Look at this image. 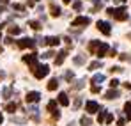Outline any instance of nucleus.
<instances>
[{
	"label": "nucleus",
	"mask_w": 131,
	"mask_h": 126,
	"mask_svg": "<svg viewBox=\"0 0 131 126\" xmlns=\"http://www.w3.org/2000/svg\"><path fill=\"white\" fill-rule=\"evenodd\" d=\"M103 64H101V61H94V62H90V66H89V69H97V67H101Z\"/></svg>",
	"instance_id": "26"
},
{
	"label": "nucleus",
	"mask_w": 131,
	"mask_h": 126,
	"mask_svg": "<svg viewBox=\"0 0 131 126\" xmlns=\"http://www.w3.org/2000/svg\"><path fill=\"white\" fill-rule=\"evenodd\" d=\"M106 53H108V44L106 43H101L99 48H97V52H96V55L101 59V57H106Z\"/></svg>",
	"instance_id": "9"
},
{
	"label": "nucleus",
	"mask_w": 131,
	"mask_h": 126,
	"mask_svg": "<svg viewBox=\"0 0 131 126\" xmlns=\"http://www.w3.org/2000/svg\"><path fill=\"white\" fill-rule=\"evenodd\" d=\"M124 110H126V117H128V121H131V101H128V103L124 105Z\"/></svg>",
	"instance_id": "23"
},
{
	"label": "nucleus",
	"mask_w": 131,
	"mask_h": 126,
	"mask_svg": "<svg viewBox=\"0 0 131 126\" xmlns=\"http://www.w3.org/2000/svg\"><path fill=\"white\" fill-rule=\"evenodd\" d=\"M16 108H18L16 103H7V105H5V110H7V112H14Z\"/></svg>",
	"instance_id": "27"
},
{
	"label": "nucleus",
	"mask_w": 131,
	"mask_h": 126,
	"mask_svg": "<svg viewBox=\"0 0 131 126\" xmlns=\"http://www.w3.org/2000/svg\"><path fill=\"white\" fill-rule=\"evenodd\" d=\"M53 55H55L53 52H46V53H43V57H44V59H51Z\"/></svg>",
	"instance_id": "39"
},
{
	"label": "nucleus",
	"mask_w": 131,
	"mask_h": 126,
	"mask_svg": "<svg viewBox=\"0 0 131 126\" xmlns=\"http://www.w3.org/2000/svg\"><path fill=\"white\" fill-rule=\"evenodd\" d=\"M73 78H74V73H73V71H67V73H66V80H67V82H71Z\"/></svg>",
	"instance_id": "34"
},
{
	"label": "nucleus",
	"mask_w": 131,
	"mask_h": 126,
	"mask_svg": "<svg viewBox=\"0 0 131 126\" xmlns=\"http://www.w3.org/2000/svg\"><path fill=\"white\" fill-rule=\"evenodd\" d=\"M101 82H105V75H101V73H97V75H94V76H92V84H94V85L101 84Z\"/></svg>",
	"instance_id": "15"
},
{
	"label": "nucleus",
	"mask_w": 131,
	"mask_h": 126,
	"mask_svg": "<svg viewBox=\"0 0 131 126\" xmlns=\"http://www.w3.org/2000/svg\"><path fill=\"white\" fill-rule=\"evenodd\" d=\"M90 23V18H87V16H78L76 20H73V27H82V25H89Z\"/></svg>",
	"instance_id": "7"
},
{
	"label": "nucleus",
	"mask_w": 131,
	"mask_h": 126,
	"mask_svg": "<svg viewBox=\"0 0 131 126\" xmlns=\"http://www.w3.org/2000/svg\"><path fill=\"white\" fill-rule=\"evenodd\" d=\"M36 2H37V0H28V2H27V5H28V7H32Z\"/></svg>",
	"instance_id": "42"
},
{
	"label": "nucleus",
	"mask_w": 131,
	"mask_h": 126,
	"mask_svg": "<svg viewBox=\"0 0 131 126\" xmlns=\"http://www.w3.org/2000/svg\"><path fill=\"white\" fill-rule=\"evenodd\" d=\"M18 46L23 48V50H25V48H34V46H36V43H34V39H30V37H23V39L18 41Z\"/></svg>",
	"instance_id": "5"
},
{
	"label": "nucleus",
	"mask_w": 131,
	"mask_h": 126,
	"mask_svg": "<svg viewBox=\"0 0 131 126\" xmlns=\"http://www.w3.org/2000/svg\"><path fill=\"white\" fill-rule=\"evenodd\" d=\"M112 121H113V115H112V114H106V119H105V123H106V124H110Z\"/></svg>",
	"instance_id": "37"
},
{
	"label": "nucleus",
	"mask_w": 131,
	"mask_h": 126,
	"mask_svg": "<svg viewBox=\"0 0 131 126\" xmlns=\"http://www.w3.org/2000/svg\"><path fill=\"white\" fill-rule=\"evenodd\" d=\"M92 92H94V94L101 92V87H99V85H92Z\"/></svg>",
	"instance_id": "38"
},
{
	"label": "nucleus",
	"mask_w": 131,
	"mask_h": 126,
	"mask_svg": "<svg viewBox=\"0 0 131 126\" xmlns=\"http://www.w3.org/2000/svg\"><path fill=\"white\" fill-rule=\"evenodd\" d=\"M110 71H112V73H122L124 69H122L121 66H112V67H110Z\"/></svg>",
	"instance_id": "29"
},
{
	"label": "nucleus",
	"mask_w": 131,
	"mask_h": 126,
	"mask_svg": "<svg viewBox=\"0 0 131 126\" xmlns=\"http://www.w3.org/2000/svg\"><path fill=\"white\" fill-rule=\"evenodd\" d=\"M2 123H4V117H2V114H0V124H2Z\"/></svg>",
	"instance_id": "45"
},
{
	"label": "nucleus",
	"mask_w": 131,
	"mask_h": 126,
	"mask_svg": "<svg viewBox=\"0 0 131 126\" xmlns=\"http://www.w3.org/2000/svg\"><path fill=\"white\" fill-rule=\"evenodd\" d=\"M57 87H59V78H51L48 82V91H55Z\"/></svg>",
	"instance_id": "16"
},
{
	"label": "nucleus",
	"mask_w": 131,
	"mask_h": 126,
	"mask_svg": "<svg viewBox=\"0 0 131 126\" xmlns=\"http://www.w3.org/2000/svg\"><path fill=\"white\" fill-rule=\"evenodd\" d=\"M4 76H5V73H4V71H0V80H2Z\"/></svg>",
	"instance_id": "44"
},
{
	"label": "nucleus",
	"mask_w": 131,
	"mask_h": 126,
	"mask_svg": "<svg viewBox=\"0 0 131 126\" xmlns=\"http://www.w3.org/2000/svg\"><path fill=\"white\" fill-rule=\"evenodd\" d=\"M124 123H126V119H119V121H117V124H119V126H124Z\"/></svg>",
	"instance_id": "43"
},
{
	"label": "nucleus",
	"mask_w": 131,
	"mask_h": 126,
	"mask_svg": "<svg viewBox=\"0 0 131 126\" xmlns=\"http://www.w3.org/2000/svg\"><path fill=\"white\" fill-rule=\"evenodd\" d=\"M28 25H30L34 30H39V28H41V23H39V21H28Z\"/></svg>",
	"instance_id": "28"
},
{
	"label": "nucleus",
	"mask_w": 131,
	"mask_h": 126,
	"mask_svg": "<svg viewBox=\"0 0 131 126\" xmlns=\"http://www.w3.org/2000/svg\"><path fill=\"white\" fill-rule=\"evenodd\" d=\"M108 55L110 57H117V52L115 50H108Z\"/></svg>",
	"instance_id": "41"
},
{
	"label": "nucleus",
	"mask_w": 131,
	"mask_h": 126,
	"mask_svg": "<svg viewBox=\"0 0 131 126\" xmlns=\"http://www.w3.org/2000/svg\"><path fill=\"white\" fill-rule=\"evenodd\" d=\"M82 101H83V100H82V98L78 96V98L74 100V103H73V106H74V108H80V105H82Z\"/></svg>",
	"instance_id": "32"
},
{
	"label": "nucleus",
	"mask_w": 131,
	"mask_h": 126,
	"mask_svg": "<svg viewBox=\"0 0 131 126\" xmlns=\"http://www.w3.org/2000/svg\"><path fill=\"white\" fill-rule=\"evenodd\" d=\"M117 85H119V80H117V78H113V80H110V87H112V89H115Z\"/></svg>",
	"instance_id": "36"
},
{
	"label": "nucleus",
	"mask_w": 131,
	"mask_h": 126,
	"mask_svg": "<svg viewBox=\"0 0 131 126\" xmlns=\"http://www.w3.org/2000/svg\"><path fill=\"white\" fill-rule=\"evenodd\" d=\"M48 110H50V112H51V114H53V112H55V110H59V108H57V101H55V100H53V101H50V103H48Z\"/></svg>",
	"instance_id": "25"
},
{
	"label": "nucleus",
	"mask_w": 131,
	"mask_h": 126,
	"mask_svg": "<svg viewBox=\"0 0 131 126\" xmlns=\"http://www.w3.org/2000/svg\"><path fill=\"white\" fill-rule=\"evenodd\" d=\"M41 100V94L37 92V91H30V92H27V96H25V101L27 103H37Z\"/></svg>",
	"instance_id": "4"
},
{
	"label": "nucleus",
	"mask_w": 131,
	"mask_h": 126,
	"mask_svg": "<svg viewBox=\"0 0 131 126\" xmlns=\"http://www.w3.org/2000/svg\"><path fill=\"white\" fill-rule=\"evenodd\" d=\"M99 44H101L99 41H92L90 44H89V52H90V53H96L97 48H99Z\"/></svg>",
	"instance_id": "18"
},
{
	"label": "nucleus",
	"mask_w": 131,
	"mask_h": 126,
	"mask_svg": "<svg viewBox=\"0 0 131 126\" xmlns=\"http://www.w3.org/2000/svg\"><path fill=\"white\" fill-rule=\"evenodd\" d=\"M27 112H28V115H30L34 121H39V108H37V106H34V105L28 106V110H27Z\"/></svg>",
	"instance_id": "10"
},
{
	"label": "nucleus",
	"mask_w": 131,
	"mask_h": 126,
	"mask_svg": "<svg viewBox=\"0 0 131 126\" xmlns=\"http://www.w3.org/2000/svg\"><path fill=\"white\" fill-rule=\"evenodd\" d=\"M23 62L28 64L30 71H34V69L37 67V55H36V53H30V55H23Z\"/></svg>",
	"instance_id": "3"
},
{
	"label": "nucleus",
	"mask_w": 131,
	"mask_h": 126,
	"mask_svg": "<svg viewBox=\"0 0 131 126\" xmlns=\"http://www.w3.org/2000/svg\"><path fill=\"white\" fill-rule=\"evenodd\" d=\"M66 55H67V52H66V50H62V52H59V57H55V64H57V66H60V64L64 62Z\"/></svg>",
	"instance_id": "13"
},
{
	"label": "nucleus",
	"mask_w": 131,
	"mask_h": 126,
	"mask_svg": "<svg viewBox=\"0 0 131 126\" xmlns=\"http://www.w3.org/2000/svg\"><path fill=\"white\" fill-rule=\"evenodd\" d=\"M80 124H82V126H90V124H92V119H90L89 115H83V117L80 119Z\"/></svg>",
	"instance_id": "20"
},
{
	"label": "nucleus",
	"mask_w": 131,
	"mask_h": 126,
	"mask_svg": "<svg viewBox=\"0 0 131 126\" xmlns=\"http://www.w3.org/2000/svg\"><path fill=\"white\" fill-rule=\"evenodd\" d=\"M113 2H117V4H121V2H124V0H113Z\"/></svg>",
	"instance_id": "46"
},
{
	"label": "nucleus",
	"mask_w": 131,
	"mask_h": 126,
	"mask_svg": "<svg viewBox=\"0 0 131 126\" xmlns=\"http://www.w3.org/2000/svg\"><path fill=\"white\" fill-rule=\"evenodd\" d=\"M85 59H87V55H78V57H74V59H73V62L80 66V64H85Z\"/></svg>",
	"instance_id": "21"
},
{
	"label": "nucleus",
	"mask_w": 131,
	"mask_h": 126,
	"mask_svg": "<svg viewBox=\"0 0 131 126\" xmlns=\"http://www.w3.org/2000/svg\"><path fill=\"white\" fill-rule=\"evenodd\" d=\"M97 28H99L103 34H106V36H110V34H112L110 23H106V21H97Z\"/></svg>",
	"instance_id": "8"
},
{
	"label": "nucleus",
	"mask_w": 131,
	"mask_h": 126,
	"mask_svg": "<svg viewBox=\"0 0 131 126\" xmlns=\"http://www.w3.org/2000/svg\"><path fill=\"white\" fill-rule=\"evenodd\" d=\"M121 57V61H126V62H131V55L129 53H122V55H119Z\"/></svg>",
	"instance_id": "30"
},
{
	"label": "nucleus",
	"mask_w": 131,
	"mask_h": 126,
	"mask_svg": "<svg viewBox=\"0 0 131 126\" xmlns=\"http://www.w3.org/2000/svg\"><path fill=\"white\" fill-rule=\"evenodd\" d=\"M69 2H71V0H64V4H69Z\"/></svg>",
	"instance_id": "48"
},
{
	"label": "nucleus",
	"mask_w": 131,
	"mask_h": 126,
	"mask_svg": "<svg viewBox=\"0 0 131 126\" xmlns=\"http://www.w3.org/2000/svg\"><path fill=\"white\" fill-rule=\"evenodd\" d=\"M44 44H50V46H59L60 39L55 37V36H50V37H44Z\"/></svg>",
	"instance_id": "11"
},
{
	"label": "nucleus",
	"mask_w": 131,
	"mask_h": 126,
	"mask_svg": "<svg viewBox=\"0 0 131 126\" xmlns=\"http://www.w3.org/2000/svg\"><path fill=\"white\" fill-rule=\"evenodd\" d=\"M59 103H60V105H64V106L69 105V98H67V94H66V92H60V94H59Z\"/></svg>",
	"instance_id": "14"
},
{
	"label": "nucleus",
	"mask_w": 131,
	"mask_h": 126,
	"mask_svg": "<svg viewBox=\"0 0 131 126\" xmlns=\"http://www.w3.org/2000/svg\"><path fill=\"white\" fill-rule=\"evenodd\" d=\"M0 52H2V46H0Z\"/></svg>",
	"instance_id": "49"
},
{
	"label": "nucleus",
	"mask_w": 131,
	"mask_h": 126,
	"mask_svg": "<svg viewBox=\"0 0 131 126\" xmlns=\"http://www.w3.org/2000/svg\"><path fill=\"white\" fill-rule=\"evenodd\" d=\"M119 96H121V92H119L117 89H112V91H108V92L105 94V98H106V100H117Z\"/></svg>",
	"instance_id": "12"
},
{
	"label": "nucleus",
	"mask_w": 131,
	"mask_h": 126,
	"mask_svg": "<svg viewBox=\"0 0 131 126\" xmlns=\"http://www.w3.org/2000/svg\"><path fill=\"white\" fill-rule=\"evenodd\" d=\"M14 9H16V11H23L25 7H23V5H20V4H14Z\"/></svg>",
	"instance_id": "40"
},
{
	"label": "nucleus",
	"mask_w": 131,
	"mask_h": 126,
	"mask_svg": "<svg viewBox=\"0 0 131 126\" xmlns=\"http://www.w3.org/2000/svg\"><path fill=\"white\" fill-rule=\"evenodd\" d=\"M0 2H2V4H7V2H9V0H0Z\"/></svg>",
	"instance_id": "47"
},
{
	"label": "nucleus",
	"mask_w": 131,
	"mask_h": 126,
	"mask_svg": "<svg viewBox=\"0 0 131 126\" xmlns=\"http://www.w3.org/2000/svg\"><path fill=\"white\" fill-rule=\"evenodd\" d=\"M9 96H11V87H5V89H4V98L7 100Z\"/></svg>",
	"instance_id": "35"
},
{
	"label": "nucleus",
	"mask_w": 131,
	"mask_h": 126,
	"mask_svg": "<svg viewBox=\"0 0 131 126\" xmlns=\"http://www.w3.org/2000/svg\"><path fill=\"white\" fill-rule=\"evenodd\" d=\"M106 13H108L110 16H113L115 20H119V21H124V20H128V9L126 7H119V9H106Z\"/></svg>",
	"instance_id": "1"
},
{
	"label": "nucleus",
	"mask_w": 131,
	"mask_h": 126,
	"mask_svg": "<svg viewBox=\"0 0 131 126\" xmlns=\"http://www.w3.org/2000/svg\"><path fill=\"white\" fill-rule=\"evenodd\" d=\"M73 9H74V11H80V9H82V2H80V0L73 2Z\"/></svg>",
	"instance_id": "31"
},
{
	"label": "nucleus",
	"mask_w": 131,
	"mask_h": 126,
	"mask_svg": "<svg viewBox=\"0 0 131 126\" xmlns=\"http://www.w3.org/2000/svg\"><path fill=\"white\" fill-rule=\"evenodd\" d=\"M85 110H87L89 114H96V112H99V110H101V106L97 105L96 101H92V100H90V101L85 103Z\"/></svg>",
	"instance_id": "6"
},
{
	"label": "nucleus",
	"mask_w": 131,
	"mask_h": 126,
	"mask_svg": "<svg viewBox=\"0 0 131 126\" xmlns=\"http://www.w3.org/2000/svg\"><path fill=\"white\" fill-rule=\"evenodd\" d=\"M83 87H85V78H82V80H76V82L73 84V89H76V91H78V89H83Z\"/></svg>",
	"instance_id": "19"
},
{
	"label": "nucleus",
	"mask_w": 131,
	"mask_h": 126,
	"mask_svg": "<svg viewBox=\"0 0 131 126\" xmlns=\"http://www.w3.org/2000/svg\"><path fill=\"white\" fill-rule=\"evenodd\" d=\"M106 110H99V115H97V123H105V119H106Z\"/></svg>",
	"instance_id": "22"
},
{
	"label": "nucleus",
	"mask_w": 131,
	"mask_h": 126,
	"mask_svg": "<svg viewBox=\"0 0 131 126\" xmlns=\"http://www.w3.org/2000/svg\"><path fill=\"white\" fill-rule=\"evenodd\" d=\"M11 121H13V123H16V124H23V123H25V119H23V117H13Z\"/></svg>",
	"instance_id": "33"
},
{
	"label": "nucleus",
	"mask_w": 131,
	"mask_h": 126,
	"mask_svg": "<svg viewBox=\"0 0 131 126\" xmlns=\"http://www.w3.org/2000/svg\"><path fill=\"white\" fill-rule=\"evenodd\" d=\"M50 11H51V13H50L51 16H60V7H59V5L51 4V5H50Z\"/></svg>",
	"instance_id": "17"
},
{
	"label": "nucleus",
	"mask_w": 131,
	"mask_h": 126,
	"mask_svg": "<svg viewBox=\"0 0 131 126\" xmlns=\"http://www.w3.org/2000/svg\"><path fill=\"white\" fill-rule=\"evenodd\" d=\"M20 32H21L20 27H9V34H11V36H18Z\"/></svg>",
	"instance_id": "24"
},
{
	"label": "nucleus",
	"mask_w": 131,
	"mask_h": 126,
	"mask_svg": "<svg viewBox=\"0 0 131 126\" xmlns=\"http://www.w3.org/2000/svg\"><path fill=\"white\" fill-rule=\"evenodd\" d=\"M48 73H50V67H48L46 64H37V67L32 71V75H34L37 80H43V78L46 76V75H48Z\"/></svg>",
	"instance_id": "2"
}]
</instances>
